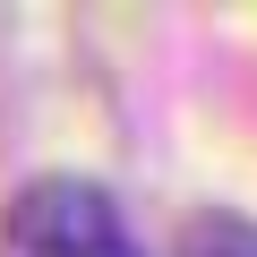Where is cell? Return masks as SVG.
I'll use <instances>...</instances> for the list:
<instances>
[{
	"label": "cell",
	"mask_w": 257,
	"mask_h": 257,
	"mask_svg": "<svg viewBox=\"0 0 257 257\" xmlns=\"http://www.w3.org/2000/svg\"><path fill=\"white\" fill-rule=\"evenodd\" d=\"M0 257H138V240L120 231V206L94 180H26L0 231Z\"/></svg>",
	"instance_id": "6da1fadb"
},
{
	"label": "cell",
	"mask_w": 257,
	"mask_h": 257,
	"mask_svg": "<svg viewBox=\"0 0 257 257\" xmlns=\"http://www.w3.org/2000/svg\"><path fill=\"white\" fill-rule=\"evenodd\" d=\"M172 257H257V223H248V214L206 206V214H189V223H180V248H172Z\"/></svg>",
	"instance_id": "7a4b0ae2"
}]
</instances>
